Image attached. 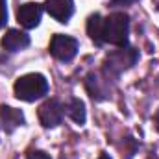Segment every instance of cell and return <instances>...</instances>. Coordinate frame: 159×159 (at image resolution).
Wrapping results in <instances>:
<instances>
[{"label":"cell","mask_w":159,"mask_h":159,"mask_svg":"<svg viewBox=\"0 0 159 159\" xmlns=\"http://www.w3.org/2000/svg\"><path fill=\"white\" fill-rule=\"evenodd\" d=\"M41 15H43V7L35 2H26L17 9V20L24 26V28H35L41 22Z\"/></svg>","instance_id":"7"},{"label":"cell","mask_w":159,"mask_h":159,"mask_svg":"<svg viewBox=\"0 0 159 159\" xmlns=\"http://www.w3.org/2000/svg\"><path fill=\"white\" fill-rule=\"evenodd\" d=\"M30 44V37L20 30H7V34L2 37V46L7 52H19Z\"/></svg>","instance_id":"9"},{"label":"cell","mask_w":159,"mask_h":159,"mask_svg":"<svg viewBox=\"0 0 159 159\" xmlns=\"http://www.w3.org/2000/svg\"><path fill=\"white\" fill-rule=\"evenodd\" d=\"M63 115H65V106L59 100H56V98L46 100L39 107V120L44 128L59 126L61 120H63Z\"/></svg>","instance_id":"5"},{"label":"cell","mask_w":159,"mask_h":159,"mask_svg":"<svg viewBox=\"0 0 159 159\" xmlns=\"http://www.w3.org/2000/svg\"><path fill=\"white\" fill-rule=\"evenodd\" d=\"M98 159H111V157H109L107 154H102V156H100V157H98Z\"/></svg>","instance_id":"16"},{"label":"cell","mask_w":159,"mask_h":159,"mask_svg":"<svg viewBox=\"0 0 159 159\" xmlns=\"http://www.w3.org/2000/svg\"><path fill=\"white\" fill-rule=\"evenodd\" d=\"M65 113L74 120L76 124H80V126L85 122V106H83V102L78 100V98H72L69 102V106L65 107Z\"/></svg>","instance_id":"11"},{"label":"cell","mask_w":159,"mask_h":159,"mask_svg":"<svg viewBox=\"0 0 159 159\" xmlns=\"http://www.w3.org/2000/svg\"><path fill=\"white\" fill-rule=\"evenodd\" d=\"M128 34H129V17L126 13H111L102 20L104 43L124 48L128 46Z\"/></svg>","instance_id":"1"},{"label":"cell","mask_w":159,"mask_h":159,"mask_svg":"<svg viewBox=\"0 0 159 159\" xmlns=\"http://www.w3.org/2000/svg\"><path fill=\"white\" fill-rule=\"evenodd\" d=\"M152 159H156V157H152Z\"/></svg>","instance_id":"17"},{"label":"cell","mask_w":159,"mask_h":159,"mask_svg":"<svg viewBox=\"0 0 159 159\" xmlns=\"http://www.w3.org/2000/svg\"><path fill=\"white\" fill-rule=\"evenodd\" d=\"M26 159H52V157H50L46 152H43V150H32Z\"/></svg>","instance_id":"13"},{"label":"cell","mask_w":159,"mask_h":159,"mask_svg":"<svg viewBox=\"0 0 159 159\" xmlns=\"http://www.w3.org/2000/svg\"><path fill=\"white\" fill-rule=\"evenodd\" d=\"M156 126H157V129H159V111H157V115H156Z\"/></svg>","instance_id":"15"},{"label":"cell","mask_w":159,"mask_h":159,"mask_svg":"<svg viewBox=\"0 0 159 159\" xmlns=\"http://www.w3.org/2000/svg\"><path fill=\"white\" fill-rule=\"evenodd\" d=\"M135 61H137V52L133 48L124 46V48H120V50L107 56V59L104 63L106 74L107 76H119L122 70H126L131 65H135Z\"/></svg>","instance_id":"3"},{"label":"cell","mask_w":159,"mask_h":159,"mask_svg":"<svg viewBox=\"0 0 159 159\" xmlns=\"http://www.w3.org/2000/svg\"><path fill=\"white\" fill-rule=\"evenodd\" d=\"M44 7L52 19L65 24L74 13V0H46Z\"/></svg>","instance_id":"6"},{"label":"cell","mask_w":159,"mask_h":159,"mask_svg":"<svg viewBox=\"0 0 159 159\" xmlns=\"http://www.w3.org/2000/svg\"><path fill=\"white\" fill-rule=\"evenodd\" d=\"M133 2H137V0H113L111 2V6H129V4H133Z\"/></svg>","instance_id":"14"},{"label":"cell","mask_w":159,"mask_h":159,"mask_svg":"<svg viewBox=\"0 0 159 159\" xmlns=\"http://www.w3.org/2000/svg\"><path fill=\"white\" fill-rule=\"evenodd\" d=\"M15 96L19 100H24V102H35L43 98L46 93H48V81L43 74L37 72H32V74H24L15 81Z\"/></svg>","instance_id":"2"},{"label":"cell","mask_w":159,"mask_h":159,"mask_svg":"<svg viewBox=\"0 0 159 159\" xmlns=\"http://www.w3.org/2000/svg\"><path fill=\"white\" fill-rule=\"evenodd\" d=\"M7 20V7H6V0H0V28L6 24Z\"/></svg>","instance_id":"12"},{"label":"cell","mask_w":159,"mask_h":159,"mask_svg":"<svg viewBox=\"0 0 159 159\" xmlns=\"http://www.w3.org/2000/svg\"><path fill=\"white\" fill-rule=\"evenodd\" d=\"M50 54L59 61H70L78 54V41L69 35L56 34L50 41Z\"/></svg>","instance_id":"4"},{"label":"cell","mask_w":159,"mask_h":159,"mask_svg":"<svg viewBox=\"0 0 159 159\" xmlns=\"http://www.w3.org/2000/svg\"><path fill=\"white\" fill-rule=\"evenodd\" d=\"M0 122H2V128L7 133H11L19 126L24 124V115H22L20 109L9 107V106H0Z\"/></svg>","instance_id":"8"},{"label":"cell","mask_w":159,"mask_h":159,"mask_svg":"<svg viewBox=\"0 0 159 159\" xmlns=\"http://www.w3.org/2000/svg\"><path fill=\"white\" fill-rule=\"evenodd\" d=\"M102 20L104 19L98 13L91 15L89 20H87V34H89V37L94 41L96 44H102L104 43V39H102Z\"/></svg>","instance_id":"10"}]
</instances>
